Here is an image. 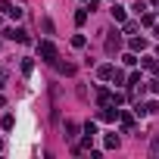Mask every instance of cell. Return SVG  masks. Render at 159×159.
<instances>
[{
	"mask_svg": "<svg viewBox=\"0 0 159 159\" xmlns=\"http://www.w3.org/2000/svg\"><path fill=\"white\" fill-rule=\"evenodd\" d=\"M153 34H156V38H159V25H156V28H153Z\"/></svg>",
	"mask_w": 159,
	"mask_h": 159,
	"instance_id": "29",
	"label": "cell"
},
{
	"mask_svg": "<svg viewBox=\"0 0 159 159\" xmlns=\"http://www.w3.org/2000/svg\"><path fill=\"white\" fill-rule=\"evenodd\" d=\"M31 69H34V62H31V59H22V72H25V75H28V72H31Z\"/></svg>",
	"mask_w": 159,
	"mask_h": 159,
	"instance_id": "26",
	"label": "cell"
},
{
	"mask_svg": "<svg viewBox=\"0 0 159 159\" xmlns=\"http://www.w3.org/2000/svg\"><path fill=\"white\" fill-rule=\"evenodd\" d=\"M128 84H131V88H140L143 81H140V75H137V72H131V75H128Z\"/></svg>",
	"mask_w": 159,
	"mask_h": 159,
	"instance_id": "18",
	"label": "cell"
},
{
	"mask_svg": "<svg viewBox=\"0 0 159 159\" xmlns=\"http://www.w3.org/2000/svg\"><path fill=\"white\" fill-rule=\"evenodd\" d=\"M122 62H125V66H137L140 59H137V53L131 50V53H125V56H122Z\"/></svg>",
	"mask_w": 159,
	"mask_h": 159,
	"instance_id": "16",
	"label": "cell"
},
{
	"mask_svg": "<svg viewBox=\"0 0 159 159\" xmlns=\"http://www.w3.org/2000/svg\"><path fill=\"white\" fill-rule=\"evenodd\" d=\"M0 78H3V69H0Z\"/></svg>",
	"mask_w": 159,
	"mask_h": 159,
	"instance_id": "31",
	"label": "cell"
},
{
	"mask_svg": "<svg viewBox=\"0 0 159 159\" xmlns=\"http://www.w3.org/2000/svg\"><path fill=\"white\" fill-rule=\"evenodd\" d=\"M84 44H88L84 34H75V38H72V47H84Z\"/></svg>",
	"mask_w": 159,
	"mask_h": 159,
	"instance_id": "19",
	"label": "cell"
},
{
	"mask_svg": "<svg viewBox=\"0 0 159 159\" xmlns=\"http://www.w3.org/2000/svg\"><path fill=\"white\" fill-rule=\"evenodd\" d=\"M119 122H122V128H125V131H131V128H134V116H131V112H119Z\"/></svg>",
	"mask_w": 159,
	"mask_h": 159,
	"instance_id": "7",
	"label": "cell"
},
{
	"mask_svg": "<svg viewBox=\"0 0 159 159\" xmlns=\"http://www.w3.org/2000/svg\"><path fill=\"white\" fill-rule=\"evenodd\" d=\"M0 128H3V131H13V128H16V119H13V116H3V119H0Z\"/></svg>",
	"mask_w": 159,
	"mask_h": 159,
	"instance_id": "13",
	"label": "cell"
},
{
	"mask_svg": "<svg viewBox=\"0 0 159 159\" xmlns=\"http://www.w3.org/2000/svg\"><path fill=\"white\" fill-rule=\"evenodd\" d=\"M38 53H41L44 62H56V47H53L50 41H41V44H38Z\"/></svg>",
	"mask_w": 159,
	"mask_h": 159,
	"instance_id": "2",
	"label": "cell"
},
{
	"mask_svg": "<svg viewBox=\"0 0 159 159\" xmlns=\"http://www.w3.org/2000/svg\"><path fill=\"white\" fill-rule=\"evenodd\" d=\"M140 25H143V28H153V25H156V16H153V13H140Z\"/></svg>",
	"mask_w": 159,
	"mask_h": 159,
	"instance_id": "11",
	"label": "cell"
},
{
	"mask_svg": "<svg viewBox=\"0 0 159 159\" xmlns=\"http://www.w3.org/2000/svg\"><path fill=\"white\" fill-rule=\"evenodd\" d=\"M88 16H91V10H88V7H84V10H78V13H75V25H84V22H88Z\"/></svg>",
	"mask_w": 159,
	"mask_h": 159,
	"instance_id": "12",
	"label": "cell"
},
{
	"mask_svg": "<svg viewBox=\"0 0 159 159\" xmlns=\"http://www.w3.org/2000/svg\"><path fill=\"white\" fill-rule=\"evenodd\" d=\"M84 134H97V125L94 122H84Z\"/></svg>",
	"mask_w": 159,
	"mask_h": 159,
	"instance_id": "27",
	"label": "cell"
},
{
	"mask_svg": "<svg viewBox=\"0 0 159 159\" xmlns=\"http://www.w3.org/2000/svg\"><path fill=\"white\" fill-rule=\"evenodd\" d=\"M131 50H134V53L147 50V41H143V38H131Z\"/></svg>",
	"mask_w": 159,
	"mask_h": 159,
	"instance_id": "14",
	"label": "cell"
},
{
	"mask_svg": "<svg viewBox=\"0 0 159 159\" xmlns=\"http://www.w3.org/2000/svg\"><path fill=\"white\" fill-rule=\"evenodd\" d=\"M112 72H116V66H109V62H106V66H100V69H97V75H100V78H103V81H109V78H112Z\"/></svg>",
	"mask_w": 159,
	"mask_h": 159,
	"instance_id": "8",
	"label": "cell"
},
{
	"mask_svg": "<svg viewBox=\"0 0 159 159\" xmlns=\"http://www.w3.org/2000/svg\"><path fill=\"white\" fill-rule=\"evenodd\" d=\"M150 153H153V156H159V134L153 137V143H150Z\"/></svg>",
	"mask_w": 159,
	"mask_h": 159,
	"instance_id": "22",
	"label": "cell"
},
{
	"mask_svg": "<svg viewBox=\"0 0 159 159\" xmlns=\"http://www.w3.org/2000/svg\"><path fill=\"white\" fill-rule=\"evenodd\" d=\"M147 88H150V94H159V81H150Z\"/></svg>",
	"mask_w": 159,
	"mask_h": 159,
	"instance_id": "28",
	"label": "cell"
},
{
	"mask_svg": "<svg viewBox=\"0 0 159 159\" xmlns=\"http://www.w3.org/2000/svg\"><path fill=\"white\" fill-rule=\"evenodd\" d=\"M140 66H143L147 72H153V75H159V56H143V59H140Z\"/></svg>",
	"mask_w": 159,
	"mask_h": 159,
	"instance_id": "4",
	"label": "cell"
},
{
	"mask_svg": "<svg viewBox=\"0 0 159 159\" xmlns=\"http://www.w3.org/2000/svg\"><path fill=\"white\" fill-rule=\"evenodd\" d=\"M109 13H112V19H116V22H125V7L112 3V10H109Z\"/></svg>",
	"mask_w": 159,
	"mask_h": 159,
	"instance_id": "10",
	"label": "cell"
},
{
	"mask_svg": "<svg viewBox=\"0 0 159 159\" xmlns=\"http://www.w3.org/2000/svg\"><path fill=\"white\" fill-rule=\"evenodd\" d=\"M66 137H69V140L78 137V125H75V122H66Z\"/></svg>",
	"mask_w": 159,
	"mask_h": 159,
	"instance_id": "15",
	"label": "cell"
},
{
	"mask_svg": "<svg viewBox=\"0 0 159 159\" xmlns=\"http://www.w3.org/2000/svg\"><path fill=\"white\" fill-rule=\"evenodd\" d=\"M56 69H59V75H75V72H78L75 62H56Z\"/></svg>",
	"mask_w": 159,
	"mask_h": 159,
	"instance_id": "9",
	"label": "cell"
},
{
	"mask_svg": "<svg viewBox=\"0 0 159 159\" xmlns=\"http://www.w3.org/2000/svg\"><path fill=\"white\" fill-rule=\"evenodd\" d=\"M112 81H116V84H122V81H125V72H119V69H116V72H112Z\"/></svg>",
	"mask_w": 159,
	"mask_h": 159,
	"instance_id": "24",
	"label": "cell"
},
{
	"mask_svg": "<svg viewBox=\"0 0 159 159\" xmlns=\"http://www.w3.org/2000/svg\"><path fill=\"white\" fill-rule=\"evenodd\" d=\"M156 56H159V50H156Z\"/></svg>",
	"mask_w": 159,
	"mask_h": 159,
	"instance_id": "32",
	"label": "cell"
},
{
	"mask_svg": "<svg viewBox=\"0 0 159 159\" xmlns=\"http://www.w3.org/2000/svg\"><path fill=\"white\" fill-rule=\"evenodd\" d=\"M103 143H106V150H116V147H119V134H106Z\"/></svg>",
	"mask_w": 159,
	"mask_h": 159,
	"instance_id": "17",
	"label": "cell"
},
{
	"mask_svg": "<svg viewBox=\"0 0 159 159\" xmlns=\"http://www.w3.org/2000/svg\"><path fill=\"white\" fill-rule=\"evenodd\" d=\"M41 25H44V31H47V34H53V22H50L47 16H44V22H41Z\"/></svg>",
	"mask_w": 159,
	"mask_h": 159,
	"instance_id": "25",
	"label": "cell"
},
{
	"mask_svg": "<svg viewBox=\"0 0 159 159\" xmlns=\"http://www.w3.org/2000/svg\"><path fill=\"white\" fill-rule=\"evenodd\" d=\"M7 16H10V19H13V22H16V19H22V10H19V7H13V10H10V13H7Z\"/></svg>",
	"mask_w": 159,
	"mask_h": 159,
	"instance_id": "21",
	"label": "cell"
},
{
	"mask_svg": "<svg viewBox=\"0 0 159 159\" xmlns=\"http://www.w3.org/2000/svg\"><path fill=\"white\" fill-rule=\"evenodd\" d=\"M3 38H7V41H19V44H28V41H31V38H28V31H25V28H19V25L7 28V31H3Z\"/></svg>",
	"mask_w": 159,
	"mask_h": 159,
	"instance_id": "1",
	"label": "cell"
},
{
	"mask_svg": "<svg viewBox=\"0 0 159 159\" xmlns=\"http://www.w3.org/2000/svg\"><path fill=\"white\" fill-rule=\"evenodd\" d=\"M156 109H159V103H156V100H150V103H143V106H137L134 112H137V116H153Z\"/></svg>",
	"mask_w": 159,
	"mask_h": 159,
	"instance_id": "5",
	"label": "cell"
},
{
	"mask_svg": "<svg viewBox=\"0 0 159 159\" xmlns=\"http://www.w3.org/2000/svg\"><path fill=\"white\" fill-rule=\"evenodd\" d=\"M13 7H16V3H10V0H0V13H10Z\"/></svg>",
	"mask_w": 159,
	"mask_h": 159,
	"instance_id": "23",
	"label": "cell"
},
{
	"mask_svg": "<svg viewBox=\"0 0 159 159\" xmlns=\"http://www.w3.org/2000/svg\"><path fill=\"white\" fill-rule=\"evenodd\" d=\"M97 103H100V106H112V91L100 88V94H97Z\"/></svg>",
	"mask_w": 159,
	"mask_h": 159,
	"instance_id": "6",
	"label": "cell"
},
{
	"mask_svg": "<svg viewBox=\"0 0 159 159\" xmlns=\"http://www.w3.org/2000/svg\"><path fill=\"white\" fill-rule=\"evenodd\" d=\"M150 3H153V7H159V0H150Z\"/></svg>",
	"mask_w": 159,
	"mask_h": 159,
	"instance_id": "30",
	"label": "cell"
},
{
	"mask_svg": "<svg viewBox=\"0 0 159 159\" xmlns=\"http://www.w3.org/2000/svg\"><path fill=\"white\" fill-rule=\"evenodd\" d=\"M137 28H140V22H125V34H134Z\"/></svg>",
	"mask_w": 159,
	"mask_h": 159,
	"instance_id": "20",
	"label": "cell"
},
{
	"mask_svg": "<svg viewBox=\"0 0 159 159\" xmlns=\"http://www.w3.org/2000/svg\"><path fill=\"white\" fill-rule=\"evenodd\" d=\"M119 47H122V38H119V31H112V34H109V38H106V53H109V56H112V53H116V50H119Z\"/></svg>",
	"mask_w": 159,
	"mask_h": 159,
	"instance_id": "3",
	"label": "cell"
}]
</instances>
